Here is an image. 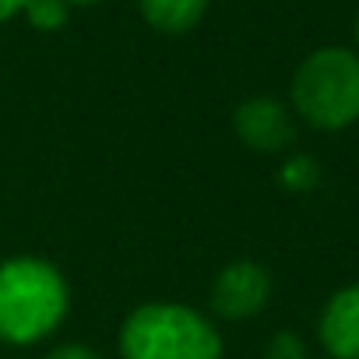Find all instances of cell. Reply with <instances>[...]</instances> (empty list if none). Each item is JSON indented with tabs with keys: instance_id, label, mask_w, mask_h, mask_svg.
<instances>
[{
	"instance_id": "10",
	"label": "cell",
	"mask_w": 359,
	"mask_h": 359,
	"mask_svg": "<svg viewBox=\"0 0 359 359\" xmlns=\"http://www.w3.org/2000/svg\"><path fill=\"white\" fill-rule=\"evenodd\" d=\"M264 359H306V341L296 331H275L264 345Z\"/></svg>"
},
{
	"instance_id": "13",
	"label": "cell",
	"mask_w": 359,
	"mask_h": 359,
	"mask_svg": "<svg viewBox=\"0 0 359 359\" xmlns=\"http://www.w3.org/2000/svg\"><path fill=\"white\" fill-rule=\"evenodd\" d=\"M71 8H92V4H102V0H67Z\"/></svg>"
},
{
	"instance_id": "7",
	"label": "cell",
	"mask_w": 359,
	"mask_h": 359,
	"mask_svg": "<svg viewBox=\"0 0 359 359\" xmlns=\"http://www.w3.org/2000/svg\"><path fill=\"white\" fill-rule=\"evenodd\" d=\"M141 18L162 36H184L201 25L208 0H137Z\"/></svg>"
},
{
	"instance_id": "3",
	"label": "cell",
	"mask_w": 359,
	"mask_h": 359,
	"mask_svg": "<svg viewBox=\"0 0 359 359\" xmlns=\"http://www.w3.org/2000/svg\"><path fill=\"white\" fill-rule=\"evenodd\" d=\"M292 109L317 130H345L359 120V53L313 50L292 74Z\"/></svg>"
},
{
	"instance_id": "2",
	"label": "cell",
	"mask_w": 359,
	"mask_h": 359,
	"mask_svg": "<svg viewBox=\"0 0 359 359\" xmlns=\"http://www.w3.org/2000/svg\"><path fill=\"white\" fill-rule=\"evenodd\" d=\"M120 359H222V334L212 317L187 303L151 299L120 324Z\"/></svg>"
},
{
	"instance_id": "11",
	"label": "cell",
	"mask_w": 359,
	"mask_h": 359,
	"mask_svg": "<svg viewBox=\"0 0 359 359\" xmlns=\"http://www.w3.org/2000/svg\"><path fill=\"white\" fill-rule=\"evenodd\" d=\"M46 359H102L95 348H88V345H78V341H67V345H57Z\"/></svg>"
},
{
	"instance_id": "4",
	"label": "cell",
	"mask_w": 359,
	"mask_h": 359,
	"mask_svg": "<svg viewBox=\"0 0 359 359\" xmlns=\"http://www.w3.org/2000/svg\"><path fill=\"white\" fill-rule=\"evenodd\" d=\"M271 299V271L257 261H233L212 282V310L226 320L257 317Z\"/></svg>"
},
{
	"instance_id": "8",
	"label": "cell",
	"mask_w": 359,
	"mask_h": 359,
	"mask_svg": "<svg viewBox=\"0 0 359 359\" xmlns=\"http://www.w3.org/2000/svg\"><path fill=\"white\" fill-rule=\"evenodd\" d=\"M22 15L39 32H60L67 25V18H71V4L67 0H29Z\"/></svg>"
},
{
	"instance_id": "5",
	"label": "cell",
	"mask_w": 359,
	"mask_h": 359,
	"mask_svg": "<svg viewBox=\"0 0 359 359\" xmlns=\"http://www.w3.org/2000/svg\"><path fill=\"white\" fill-rule=\"evenodd\" d=\"M233 127H236V137L254 148V151H282L292 144L296 137V123H292V109L271 95H254V99H243L233 113Z\"/></svg>"
},
{
	"instance_id": "1",
	"label": "cell",
	"mask_w": 359,
	"mask_h": 359,
	"mask_svg": "<svg viewBox=\"0 0 359 359\" xmlns=\"http://www.w3.org/2000/svg\"><path fill=\"white\" fill-rule=\"evenodd\" d=\"M71 310V289L57 264L43 257H8L0 264V341L39 345Z\"/></svg>"
},
{
	"instance_id": "9",
	"label": "cell",
	"mask_w": 359,
	"mask_h": 359,
	"mask_svg": "<svg viewBox=\"0 0 359 359\" xmlns=\"http://www.w3.org/2000/svg\"><path fill=\"white\" fill-rule=\"evenodd\" d=\"M317 180H320V165H317V158H310V155L289 158V162L282 165V172H278V184L289 187V191H296V194H306L310 187H317Z\"/></svg>"
},
{
	"instance_id": "14",
	"label": "cell",
	"mask_w": 359,
	"mask_h": 359,
	"mask_svg": "<svg viewBox=\"0 0 359 359\" xmlns=\"http://www.w3.org/2000/svg\"><path fill=\"white\" fill-rule=\"evenodd\" d=\"M355 43H359V15H355Z\"/></svg>"
},
{
	"instance_id": "6",
	"label": "cell",
	"mask_w": 359,
	"mask_h": 359,
	"mask_svg": "<svg viewBox=\"0 0 359 359\" xmlns=\"http://www.w3.org/2000/svg\"><path fill=\"white\" fill-rule=\"evenodd\" d=\"M317 334L331 359H359V282L338 289L324 303Z\"/></svg>"
},
{
	"instance_id": "12",
	"label": "cell",
	"mask_w": 359,
	"mask_h": 359,
	"mask_svg": "<svg viewBox=\"0 0 359 359\" xmlns=\"http://www.w3.org/2000/svg\"><path fill=\"white\" fill-rule=\"evenodd\" d=\"M25 4H29V0H0V25L11 22V18H18V15L25 11Z\"/></svg>"
}]
</instances>
